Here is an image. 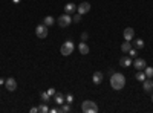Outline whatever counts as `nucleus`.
I'll use <instances>...</instances> for the list:
<instances>
[{
  "label": "nucleus",
  "mask_w": 153,
  "mask_h": 113,
  "mask_svg": "<svg viewBox=\"0 0 153 113\" xmlns=\"http://www.w3.org/2000/svg\"><path fill=\"white\" fill-rule=\"evenodd\" d=\"M110 86L113 87V90H123L126 86V77L120 72L112 73L110 75Z\"/></svg>",
  "instance_id": "1"
},
{
  "label": "nucleus",
  "mask_w": 153,
  "mask_h": 113,
  "mask_svg": "<svg viewBox=\"0 0 153 113\" xmlns=\"http://www.w3.org/2000/svg\"><path fill=\"white\" fill-rule=\"evenodd\" d=\"M74 49H75V44L72 43V40H66L65 43L61 44V49H60V52L65 55V57H69L72 52H74Z\"/></svg>",
  "instance_id": "2"
},
{
  "label": "nucleus",
  "mask_w": 153,
  "mask_h": 113,
  "mask_svg": "<svg viewBox=\"0 0 153 113\" xmlns=\"http://www.w3.org/2000/svg\"><path fill=\"white\" fill-rule=\"evenodd\" d=\"M81 110L84 112V113H97L98 112V106H97V103H94V101H84L83 104H81Z\"/></svg>",
  "instance_id": "3"
},
{
  "label": "nucleus",
  "mask_w": 153,
  "mask_h": 113,
  "mask_svg": "<svg viewBox=\"0 0 153 113\" xmlns=\"http://www.w3.org/2000/svg\"><path fill=\"white\" fill-rule=\"evenodd\" d=\"M57 23H58V26H60V28H68L69 24L72 23V16H71V14H66V12H65L63 16L58 17Z\"/></svg>",
  "instance_id": "4"
},
{
  "label": "nucleus",
  "mask_w": 153,
  "mask_h": 113,
  "mask_svg": "<svg viewBox=\"0 0 153 113\" xmlns=\"http://www.w3.org/2000/svg\"><path fill=\"white\" fill-rule=\"evenodd\" d=\"M49 28L46 26V24L45 23H42V24H38V26L35 28V34H37V37H38V38H46V37H48V31Z\"/></svg>",
  "instance_id": "5"
},
{
  "label": "nucleus",
  "mask_w": 153,
  "mask_h": 113,
  "mask_svg": "<svg viewBox=\"0 0 153 113\" xmlns=\"http://www.w3.org/2000/svg\"><path fill=\"white\" fill-rule=\"evenodd\" d=\"M5 87H6L8 92H14V90L17 89V81H16V78H8V80H5Z\"/></svg>",
  "instance_id": "6"
},
{
  "label": "nucleus",
  "mask_w": 153,
  "mask_h": 113,
  "mask_svg": "<svg viewBox=\"0 0 153 113\" xmlns=\"http://www.w3.org/2000/svg\"><path fill=\"white\" fill-rule=\"evenodd\" d=\"M143 89H144V92H147V93H152V92H153V80H152V78H146V80L143 81Z\"/></svg>",
  "instance_id": "7"
},
{
  "label": "nucleus",
  "mask_w": 153,
  "mask_h": 113,
  "mask_svg": "<svg viewBox=\"0 0 153 113\" xmlns=\"http://www.w3.org/2000/svg\"><path fill=\"white\" fill-rule=\"evenodd\" d=\"M146 66H147V63H146V60H143V58H136V60L133 61V67H135L136 70H144Z\"/></svg>",
  "instance_id": "8"
},
{
  "label": "nucleus",
  "mask_w": 153,
  "mask_h": 113,
  "mask_svg": "<svg viewBox=\"0 0 153 113\" xmlns=\"http://www.w3.org/2000/svg\"><path fill=\"white\" fill-rule=\"evenodd\" d=\"M76 11H78V14L83 16V14L91 11V5H89V2H83V3H80L78 6H76Z\"/></svg>",
  "instance_id": "9"
},
{
  "label": "nucleus",
  "mask_w": 153,
  "mask_h": 113,
  "mask_svg": "<svg viewBox=\"0 0 153 113\" xmlns=\"http://www.w3.org/2000/svg\"><path fill=\"white\" fill-rule=\"evenodd\" d=\"M123 35H124V40L130 41V40L135 38V29H133V28H126L124 32H123Z\"/></svg>",
  "instance_id": "10"
},
{
  "label": "nucleus",
  "mask_w": 153,
  "mask_h": 113,
  "mask_svg": "<svg viewBox=\"0 0 153 113\" xmlns=\"http://www.w3.org/2000/svg\"><path fill=\"white\" fill-rule=\"evenodd\" d=\"M52 98H54V103H55V104H58V106H61V104H65V103H66V99H65V93H61V92H57Z\"/></svg>",
  "instance_id": "11"
},
{
  "label": "nucleus",
  "mask_w": 153,
  "mask_h": 113,
  "mask_svg": "<svg viewBox=\"0 0 153 113\" xmlns=\"http://www.w3.org/2000/svg\"><path fill=\"white\" fill-rule=\"evenodd\" d=\"M120 66H121V67H130V66H132L130 57H121V58H120Z\"/></svg>",
  "instance_id": "12"
},
{
  "label": "nucleus",
  "mask_w": 153,
  "mask_h": 113,
  "mask_svg": "<svg viewBox=\"0 0 153 113\" xmlns=\"http://www.w3.org/2000/svg\"><path fill=\"white\" fill-rule=\"evenodd\" d=\"M78 51H80L81 55H87V54H89V46H87L86 41H81V43L78 44Z\"/></svg>",
  "instance_id": "13"
},
{
  "label": "nucleus",
  "mask_w": 153,
  "mask_h": 113,
  "mask_svg": "<svg viewBox=\"0 0 153 113\" xmlns=\"http://www.w3.org/2000/svg\"><path fill=\"white\" fill-rule=\"evenodd\" d=\"M92 81H94V84H101V83H103V73H101V72H95L92 75Z\"/></svg>",
  "instance_id": "14"
},
{
  "label": "nucleus",
  "mask_w": 153,
  "mask_h": 113,
  "mask_svg": "<svg viewBox=\"0 0 153 113\" xmlns=\"http://www.w3.org/2000/svg\"><path fill=\"white\" fill-rule=\"evenodd\" d=\"M76 11V5H74V3H68V5H65V12L66 14H74V12Z\"/></svg>",
  "instance_id": "15"
},
{
  "label": "nucleus",
  "mask_w": 153,
  "mask_h": 113,
  "mask_svg": "<svg viewBox=\"0 0 153 113\" xmlns=\"http://www.w3.org/2000/svg\"><path fill=\"white\" fill-rule=\"evenodd\" d=\"M72 109H71V104H68V103H65V104H61L60 107H58V113H69Z\"/></svg>",
  "instance_id": "16"
},
{
  "label": "nucleus",
  "mask_w": 153,
  "mask_h": 113,
  "mask_svg": "<svg viewBox=\"0 0 153 113\" xmlns=\"http://www.w3.org/2000/svg\"><path fill=\"white\" fill-rule=\"evenodd\" d=\"M130 49H132V43H130V41H127V40H126V41L121 44V51H123L124 54H129Z\"/></svg>",
  "instance_id": "17"
},
{
  "label": "nucleus",
  "mask_w": 153,
  "mask_h": 113,
  "mask_svg": "<svg viewBox=\"0 0 153 113\" xmlns=\"http://www.w3.org/2000/svg\"><path fill=\"white\" fill-rule=\"evenodd\" d=\"M43 23L46 24L48 28H51V26H54L55 20H54V17H52V16H46V17H45V20H43Z\"/></svg>",
  "instance_id": "18"
},
{
  "label": "nucleus",
  "mask_w": 153,
  "mask_h": 113,
  "mask_svg": "<svg viewBox=\"0 0 153 113\" xmlns=\"http://www.w3.org/2000/svg\"><path fill=\"white\" fill-rule=\"evenodd\" d=\"M51 98H52V96H51L48 92H42V93H40V99H42V103H46V104H48V103H51Z\"/></svg>",
  "instance_id": "19"
},
{
  "label": "nucleus",
  "mask_w": 153,
  "mask_h": 113,
  "mask_svg": "<svg viewBox=\"0 0 153 113\" xmlns=\"http://www.w3.org/2000/svg\"><path fill=\"white\" fill-rule=\"evenodd\" d=\"M133 47H135V49H143V47H144V40L135 38V40H133Z\"/></svg>",
  "instance_id": "20"
},
{
  "label": "nucleus",
  "mask_w": 153,
  "mask_h": 113,
  "mask_svg": "<svg viewBox=\"0 0 153 113\" xmlns=\"http://www.w3.org/2000/svg\"><path fill=\"white\" fill-rule=\"evenodd\" d=\"M144 73H146L147 78H153V67H152V66H146Z\"/></svg>",
  "instance_id": "21"
},
{
  "label": "nucleus",
  "mask_w": 153,
  "mask_h": 113,
  "mask_svg": "<svg viewBox=\"0 0 153 113\" xmlns=\"http://www.w3.org/2000/svg\"><path fill=\"white\" fill-rule=\"evenodd\" d=\"M135 78H136L138 81H144L147 77H146V73H144L143 70H138V72H136V75H135Z\"/></svg>",
  "instance_id": "22"
},
{
  "label": "nucleus",
  "mask_w": 153,
  "mask_h": 113,
  "mask_svg": "<svg viewBox=\"0 0 153 113\" xmlns=\"http://www.w3.org/2000/svg\"><path fill=\"white\" fill-rule=\"evenodd\" d=\"M38 112H40V113H48V112H49L48 104H46V103H43L42 106H38Z\"/></svg>",
  "instance_id": "23"
},
{
  "label": "nucleus",
  "mask_w": 153,
  "mask_h": 113,
  "mask_svg": "<svg viewBox=\"0 0 153 113\" xmlns=\"http://www.w3.org/2000/svg\"><path fill=\"white\" fill-rule=\"evenodd\" d=\"M65 99H66L68 104H72L74 103V95L72 93H68V95H65Z\"/></svg>",
  "instance_id": "24"
},
{
  "label": "nucleus",
  "mask_w": 153,
  "mask_h": 113,
  "mask_svg": "<svg viewBox=\"0 0 153 113\" xmlns=\"http://www.w3.org/2000/svg\"><path fill=\"white\" fill-rule=\"evenodd\" d=\"M72 21H74V23H80V21H81V14H75V16L72 17Z\"/></svg>",
  "instance_id": "25"
},
{
  "label": "nucleus",
  "mask_w": 153,
  "mask_h": 113,
  "mask_svg": "<svg viewBox=\"0 0 153 113\" xmlns=\"http://www.w3.org/2000/svg\"><path fill=\"white\" fill-rule=\"evenodd\" d=\"M129 55H130L132 58H135V57H136V49H135V47H132L130 51H129Z\"/></svg>",
  "instance_id": "26"
},
{
  "label": "nucleus",
  "mask_w": 153,
  "mask_h": 113,
  "mask_svg": "<svg viewBox=\"0 0 153 113\" xmlns=\"http://www.w3.org/2000/svg\"><path fill=\"white\" fill-rule=\"evenodd\" d=\"M46 92H48V93H49V95H51V96H54V95H55V93H57V90H55V89H54V87H52V89H48V90H46Z\"/></svg>",
  "instance_id": "27"
},
{
  "label": "nucleus",
  "mask_w": 153,
  "mask_h": 113,
  "mask_svg": "<svg viewBox=\"0 0 153 113\" xmlns=\"http://www.w3.org/2000/svg\"><path fill=\"white\" fill-rule=\"evenodd\" d=\"M87 38H89V34H87V32H83V34H81V40H83V41H86Z\"/></svg>",
  "instance_id": "28"
},
{
  "label": "nucleus",
  "mask_w": 153,
  "mask_h": 113,
  "mask_svg": "<svg viewBox=\"0 0 153 113\" xmlns=\"http://www.w3.org/2000/svg\"><path fill=\"white\" fill-rule=\"evenodd\" d=\"M49 112L51 113H58V109L57 107H52V109H49Z\"/></svg>",
  "instance_id": "29"
},
{
  "label": "nucleus",
  "mask_w": 153,
  "mask_h": 113,
  "mask_svg": "<svg viewBox=\"0 0 153 113\" xmlns=\"http://www.w3.org/2000/svg\"><path fill=\"white\" fill-rule=\"evenodd\" d=\"M29 112H31V113H37V112H38V107H32Z\"/></svg>",
  "instance_id": "30"
},
{
  "label": "nucleus",
  "mask_w": 153,
  "mask_h": 113,
  "mask_svg": "<svg viewBox=\"0 0 153 113\" xmlns=\"http://www.w3.org/2000/svg\"><path fill=\"white\" fill-rule=\"evenodd\" d=\"M12 2H14V3L17 5V3H20V2H22V0H12Z\"/></svg>",
  "instance_id": "31"
},
{
  "label": "nucleus",
  "mask_w": 153,
  "mask_h": 113,
  "mask_svg": "<svg viewBox=\"0 0 153 113\" xmlns=\"http://www.w3.org/2000/svg\"><path fill=\"white\" fill-rule=\"evenodd\" d=\"M2 84H5V81H3V78H0V86Z\"/></svg>",
  "instance_id": "32"
},
{
  "label": "nucleus",
  "mask_w": 153,
  "mask_h": 113,
  "mask_svg": "<svg viewBox=\"0 0 153 113\" xmlns=\"http://www.w3.org/2000/svg\"><path fill=\"white\" fill-rule=\"evenodd\" d=\"M152 103H153V92H152Z\"/></svg>",
  "instance_id": "33"
}]
</instances>
